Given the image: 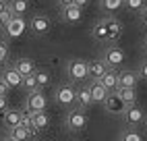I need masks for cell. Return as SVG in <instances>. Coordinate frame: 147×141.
I'll use <instances>...</instances> for the list:
<instances>
[{
    "mask_svg": "<svg viewBox=\"0 0 147 141\" xmlns=\"http://www.w3.org/2000/svg\"><path fill=\"white\" fill-rule=\"evenodd\" d=\"M66 77H68V83L85 81V79L89 77V64H87V60H83V58L68 60V64H66Z\"/></svg>",
    "mask_w": 147,
    "mask_h": 141,
    "instance_id": "cell-1",
    "label": "cell"
},
{
    "mask_svg": "<svg viewBox=\"0 0 147 141\" xmlns=\"http://www.w3.org/2000/svg\"><path fill=\"white\" fill-rule=\"evenodd\" d=\"M56 102L64 106V108H71L75 102H77V89L73 87V83H66V85H60L56 89Z\"/></svg>",
    "mask_w": 147,
    "mask_h": 141,
    "instance_id": "cell-2",
    "label": "cell"
},
{
    "mask_svg": "<svg viewBox=\"0 0 147 141\" xmlns=\"http://www.w3.org/2000/svg\"><path fill=\"white\" fill-rule=\"evenodd\" d=\"M87 127V114L83 112L81 108H73L68 110L66 114V129L71 131H83Z\"/></svg>",
    "mask_w": 147,
    "mask_h": 141,
    "instance_id": "cell-3",
    "label": "cell"
},
{
    "mask_svg": "<svg viewBox=\"0 0 147 141\" xmlns=\"http://www.w3.org/2000/svg\"><path fill=\"white\" fill-rule=\"evenodd\" d=\"M48 106V100L42 92H33L27 94V102H25V110L27 112H44Z\"/></svg>",
    "mask_w": 147,
    "mask_h": 141,
    "instance_id": "cell-4",
    "label": "cell"
},
{
    "mask_svg": "<svg viewBox=\"0 0 147 141\" xmlns=\"http://www.w3.org/2000/svg\"><path fill=\"white\" fill-rule=\"evenodd\" d=\"M102 21H104L106 31H108V42L116 44V42L122 37V23H120L116 17H106V19H102Z\"/></svg>",
    "mask_w": 147,
    "mask_h": 141,
    "instance_id": "cell-5",
    "label": "cell"
},
{
    "mask_svg": "<svg viewBox=\"0 0 147 141\" xmlns=\"http://www.w3.org/2000/svg\"><path fill=\"white\" fill-rule=\"evenodd\" d=\"M104 62L108 64V68H116V66H120L124 62V52L118 48V46H110V48H106V52H104Z\"/></svg>",
    "mask_w": 147,
    "mask_h": 141,
    "instance_id": "cell-6",
    "label": "cell"
},
{
    "mask_svg": "<svg viewBox=\"0 0 147 141\" xmlns=\"http://www.w3.org/2000/svg\"><path fill=\"white\" fill-rule=\"evenodd\" d=\"M143 120H145V112H143V108L141 106H129L126 108V112H124V123L129 125V127H139L143 125Z\"/></svg>",
    "mask_w": 147,
    "mask_h": 141,
    "instance_id": "cell-7",
    "label": "cell"
},
{
    "mask_svg": "<svg viewBox=\"0 0 147 141\" xmlns=\"http://www.w3.org/2000/svg\"><path fill=\"white\" fill-rule=\"evenodd\" d=\"M104 108L108 110V112H112V114H120V116H124V112H126V108H129V106H126L122 100L118 98V94L114 92V94H110V96L106 98Z\"/></svg>",
    "mask_w": 147,
    "mask_h": 141,
    "instance_id": "cell-8",
    "label": "cell"
},
{
    "mask_svg": "<svg viewBox=\"0 0 147 141\" xmlns=\"http://www.w3.org/2000/svg\"><path fill=\"white\" fill-rule=\"evenodd\" d=\"M50 27H52L50 17H46V15H33L31 17V31L35 35H46L50 31Z\"/></svg>",
    "mask_w": 147,
    "mask_h": 141,
    "instance_id": "cell-9",
    "label": "cell"
},
{
    "mask_svg": "<svg viewBox=\"0 0 147 141\" xmlns=\"http://www.w3.org/2000/svg\"><path fill=\"white\" fill-rule=\"evenodd\" d=\"M0 79L11 87V89H15V87H21L23 85V77L19 75V70L15 68V66H6L4 70H2V75H0Z\"/></svg>",
    "mask_w": 147,
    "mask_h": 141,
    "instance_id": "cell-10",
    "label": "cell"
},
{
    "mask_svg": "<svg viewBox=\"0 0 147 141\" xmlns=\"http://www.w3.org/2000/svg\"><path fill=\"white\" fill-rule=\"evenodd\" d=\"M139 81H141L139 73H135V70H122V73H120V77H118V87H126V89H137Z\"/></svg>",
    "mask_w": 147,
    "mask_h": 141,
    "instance_id": "cell-11",
    "label": "cell"
},
{
    "mask_svg": "<svg viewBox=\"0 0 147 141\" xmlns=\"http://www.w3.org/2000/svg\"><path fill=\"white\" fill-rule=\"evenodd\" d=\"M87 89H89V94H91V100H93V104H104L106 102V98L110 96V92L100 83V81H91L89 85H87Z\"/></svg>",
    "mask_w": 147,
    "mask_h": 141,
    "instance_id": "cell-12",
    "label": "cell"
},
{
    "mask_svg": "<svg viewBox=\"0 0 147 141\" xmlns=\"http://www.w3.org/2000/svg\"><path fill=\"white\" fill-rule=\"evenodd\" d=\"M118 77H120V73H118L116 68H108V73L100 79V83H102L110 94H114V92H118Z\"/></svg>",
    "mask_w": 147,
    "mask_h": 141,
    "instance_id": "cell-13",
    "label": "cell"
},
{
    "mask_svg": "<svg viewBox=\"0 0 147 141\" xmlns=\"http://www.w3.org/2000/svg\"><path fill=\"white\" fill-rule=\"evenodd\" d=\"M87 64H89L91 81H100V79L108 73V64L104 62V58H95V60H91V62H87Z\"/></svg>",
    "mask_w": 147,
    "mask_h": 141,
    "instance_id": "cell-14",
    "label": "cell"
},
{
    "mask_svg": "<svg viewBox=\"0 0 147 141\" xmlns=\"http://www.w3.org/2000/svg\"><path fill=\"white\" fill-rule=\"evenodd\" d=\"M13 66L19 70V75H21V77L35 75V73H37V66H35V62H33L31 58H17Z\"/></svg>",
    "mask_w": 147,
    "mask_h": 141,
    "instance_id": "cell-15",
    "label": "cell"
},
{
    "mask_svg": "<svg viewBox=\"0 0 147 141\" xmlns=\"http://www.w3.org/2000/svg\"><path fill=\"white\" fill-rule=\"evenodd\" d=\"M21 120H23V110H6L2 123L8 131H13L17 127H21Z\"/></svg>",
    "mask_w": 147,
    "mask_h": 141,
    "instance_id": "cell-16",
    "label": "cell"
},
{
    "mask_svg": "<svg viewBox=\"0 0 147 141\" xmlns=\"http://www.w3.org/2000/svg\"><path fill=\"white\" fill-rule=\"evenodd\" d=\"M81 17H83V8H79L77 4L62 8V21H64V23H68V25L79 23V21H81Z\"/></svg>",
    "mask_w": 147,
    "mask_h": 141,
    "instance_id": "cell-17",
    "label": "cell"
},
{
    "mask_svg": "<svg viewBox=\"0 0 147 141\" xmlns=\"http://www.w3.org/2000/svg\"><path fill=\"white\" fill-rule=\"evenodd\" d=\"M77 106H79L81 110H87V108H89L91 104H93V100H91V94H89V89H87V87H79V89H77V102H75Z\"/></svg>",
    "mask_w": 147,
    "mask_h": 141,
    "instance_id": "cell-18",
    "label": "cell"
},
{
    "mask_svg": "<svg viewBox=\"0 0 147 141\" xmlns=\"http://www.w3.org/2000/svg\"><path fill=\"white\" fill-rule=\"evenodd\" d=\"M8 8H11V13L15 15V19H21L27 13L29 2L27 0H8Z\"/></svg>",
    "mask_w": 147,
    "mask_h": 141,
    "instance_id": "cell-19",
    "label": "cell"
},
{
    "mask_svg": "<svg viewBox=\"0 0 147 141\" xmlns=\"http://www.w3.org/2000/svg\"><path fill=\"white\" fill-rule=\"evenodd\" d=\"M118 98L122 100V102L126 104V106H133V104H137V89H126V87H118Z\"/></svg>",
    "mask_w": 147,
    "mask_h": 141,
    "instance_id": "cell-20",
    "label": "cell"
},
{
    "mask_svg": "<svg viewBox=\"0 0 147 141\" xmlns=\"http://www.w3.org/2000/svg\"><path fill=\"white\" fill-rule=\"evenodd\" d=\"M31 120H33V127H35L37 133L50 125V116H48L46 112H31Z\"/></svg>",
    "mask_w": 147,
    "mask_h": 141,
    "instance_id": "cell-21",
    "label": "cell"
},
{
    "mask_svg": "<svg viewBox=\"0 0 147 141\" xmlns=\"http://www.w3.org/2000/svg\"><path fill=\"white\" fill-rule=\"evenodd\" d=\"M23 27H25L23 19H13L11 25H8L4 31H6V35H8V37H19V35L23 33Z\"/></svg>",
    "mask_w": 147,
    "mask_h": 141,
    "instance_id": "cell-22",
    "label": "cell"
},
{
    "mask_svg": "<svg viewBox=\"0 0 147 141\" xmlns=\"http://www.w3.org/2000/svg\"><path fill=\"white\" fill-rule=\"evenodd\" d=\"M27 94H33V92H42L40 89V85H37V79H35V75H27V77H23V85H21Z\"/></svg>",
    "mask_w": 147,
    "mask_h": 141,
    "instance_id": "cell-23",
    "label": "cell"
},
{
    "mask_svg": "<svg viewBox=\"0 0 147 141\" xmlns=\"http://www.w3.org/2000/svg\"><path fill=\"white\" fill-rule=\"evenodd\" d=\"M91 35H93V39H97V42H108V31H106L104 21H100V23H95V25H93Z\"/></svg>",
    "mask_w": 147,
    "mask_h": 141,
    "instance_id": "cell-24",
    "label": "cell"
},
{
    "mask_svg": "<svg viewBox=\"0 0 147 141\" xmlns=\"http://www.w3.org/2000/svg\"><path fill=\"white\" fill-rule=\"evenodd\" d=\"M122 6H124V0H102V8L108 13H116Z\"/></svg>",
    "mask_w": 147,
    "mask_h": 141,
    "instance_id": "cell-25",
    "label": "cell"
},
{
    "mask_svg": "<svg viewBox=\"0 0 147 141\" xmlns=\"http://www.w3.org/2000/svg\"><path fill=\"white\" fill-rule=\"evenodd\" d=\"M8 133H11L17 141H29V139L33 137V135L29 133V131H27L25 127H17V129H13V131H8Z\"/></svg>",
    "mask_w": 147,
    "mask_h": 141,
    "instance_id": "cell-26",
    "label": "cell"
},
{
    "mask_svg": "<svg viewBox=\"0 0 147 141\" xmlns=\"http://www.w3.org/2000/svg\"><path fill=\"white\" fill-rule=\"evenodd\" d=\"M21 127H25L31 135H37V131L33 127V120H31V112H27V110H23V120H21Z\"/></svg>",
    "mask_w": 147,
    "mask_h": 141,
    "instance_id": "cell-27",
    "label": "cell"
},
{
    "mask_svg": "<svg viewBox=\"0 0 147 141\" xmlns=\"http://www.w3.org/2000/svg\"><path fill=\"white\" fill-rule=\"evenodd\" d=\"M124 6L133 13H141L145 8V0H124Z\"/></svg>",
    "mask_w": 147,
    "mask_h": 141,
    "instance_id": "cell-28",
    "label": "cell"
},
{
    "mask_svg": "<svg viewBox=\"0 0 147 141\" xmlns=\"http://www.w3.org/2000/svg\"><path fill=\"white\" fill-rule=\"evenodd\" d=\"M13 19H15V15L11 13V8H8V11H4V13H0V29H6L8 25H11Z\"/></svg>",
    "mask_w": 147,
    "mask_h": 141,
    "instance_id": "cell-29",
    "label": "cell"
},
{
    "mask_svg": "<svg viewBox=\"0 0 147 141\" xmlns=\"http://www.w3.org/2000/svg\"><path fill=\"white\" fill-rule=\"evenodd\" d=\"M35 79H37V85H40V89L50 83V75H48V70H37V73H35Z\"/></svg>",
    "mask_w": 147,
    "mask_h": 141,
    "instance_id": "cell-30",
    "label": "cell"
},
{
    "mask_svg": "<svg viewBox=\"0 0 147 141\" xmlns=\"http://www.w3.org/2000/svg\"><path fill=\"white\" fill-rule=\"evenodd\" d=\"M8 44L4 42V39H0V64H4L6 60H8Z\"/></svg>",
    "mask_w": 147,
    "mask_h": 141,
    "instance_id": "cell-31",
    "label": "cell"
},
{
    "mask_svg": "<svg viewBox=\"0 0 147 141\" xmlns=\"http://www.w3.org/2000/svg\"><path fill=\"white\" fill-rule=\"evenodd\" d=\"M122 141H141V137L135 133V131H131V133H126V135H122Z\"/></svg>",
    "mask_w": 147,
    "mask_h": 141,
    "instance_id": "cell-32",
    "label": "cell"
},
{
    "mask_svg": "<svg viewBox=\"0 0 147 141\" xmlns=\"http://www.w3.org/2000/svg\"><path fill=\"white\" fill-rule=\"evenodd\" d=\"M6 110H8V98L0 96V112H6Z\"/></svg>",
    "mask_w": 147,
    "mask_h": 141,
    "instance_id": "cell-33",
    "label": "cell"
},
{
    "mask_svg": "<svg viewBox=\"0 0 147 141\" xmlns=\"http://www.w3.org/2000/svg\"><path fill=\"white\" fill-rule=\"evenodd\" d=\"M137 73H139V77H141V79H145V81H147V60L141 64V68L137 70Z\"/></svg>",
    "mask_w": 147,
    "mask_h": 141,
    "instance_id": "cell-34",
    "label": "cell"
},
{
    "mask_svg": "<svg viewBox=\"0 0 147 141\" xmlns=\"http://www.w3.org/2000/svg\"><path fill=\"white\" fill-rule=\"evenodd\" d=\"M8 92H11V87H8L2 79H0V96H8Z\"/></svg>",
    "mask_w": 147,
    "mask_h": 141,
    "instance_id": "cell-35",
    "label": "cell"
},
{
    "mask_svg": "<svg viewBox=\"0 0 147 141\" xmlns=\"http://www.w3.org/2000/svg\"><path fill=\"white\" fill-rule=\"evenodd\" d=\"M139 19H141V23H143V25L147 27V6H145V8H143V11L139 13Z\"/></svg>",
    "mask_w": 147,
    "mask_h": 141,
    "instance_id": "cell-36",
    "label": "cell"
},
{
    "mask_svg": "<svg viewBox=\"0 0 147 141\" xmlns=\"http://www.w3.org/2000/svg\"><path fill=\"white\" fill-rule=\"evenodd\" d=\"M58 4H60V8H66V6H73L75 0H58Z\"/></svg>",
    "mask_w": 147,
    "mask_h": 141,
    "instance_id": "cell-37",
    "label": "cell"
},
{
    "mask_svg": "<svg viewBox=\"0 0 147 141\" xmlns=\"http://www.w3.org/2000/svg\"><path fill=\"white\" fill-rule=\"evenodd\" d=\"M8 11V0H0V13Z\"/></svg>",
    "mask_w": 147,
    "mask_h": 141,
    "instance_id": "cell-38",
    "label": "cell"
},
{
    "mask_svg": "<svg viewBox=\"0 0 147 141\" xmlns=\"http://www.w3.org/2000/svg\"><path fill=\"white\" fill-rule=\"evenodd\" d=\"M87 2H89V0H75V4L79 6V8H83V6H87Z\"/></svg>",
    "mask_w": 147,
    "mask_h": 141,
    "instance_id": "cell-39",
    "label": "cell"
},
{
    "mask_svg": "<svg viewBox=\"0 0 147 141\" xmlns=\"http://www.w3.org/2000/svg\"><path fill=\"white\" fill-rule=\"evenodd\" d=\"M4 141H17V139H15V137H13V135H11V133H8V135H6V137H4Z\"/></svg>",
    "mask_w": 147,
    "mask_h": 141,
    "instance_id": "cell-40",
    "label": "cell"
},
{
    "mask_svg": "<svg viewBox=\"0 0 147 141\" xmlns=\"http://www.w3.org/2000/svg\"><path fill=\"white\" fill-rule=\"evenodd\" d=\"M145 42H147V39H145Z\"/></svg>",
    "mask_w": 147,
    "mask_h": 141,
    "instance_id": "cell-41",
    "label": "cell"
}]
</instances>
